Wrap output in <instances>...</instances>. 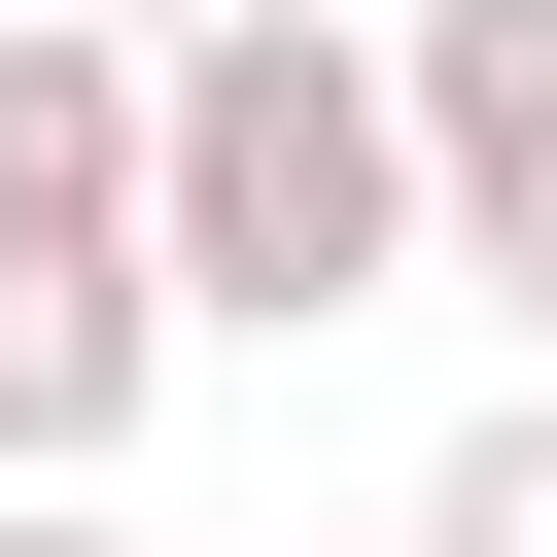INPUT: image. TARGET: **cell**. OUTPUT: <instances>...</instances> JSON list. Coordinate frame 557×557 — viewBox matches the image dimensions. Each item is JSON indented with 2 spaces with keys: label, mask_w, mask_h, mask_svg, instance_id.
Wrapping results in <instances>:
<instances>
[{
  "label": "cell",
  "mask_w": 557,
  "mask_h": 557,
  "mask_svg": "<svg viewBox=\"0 0 557 557\" xmlns=\"http://www.w3.org/2000/svg\"><path fill=\"white\" fill-rule=\"evenodd\" d=\"M139 244H174L209 348H313V313L453 278V209H418V35H348V0H209V35H174V139H139Z\"/></svg>",
  "instance_id": "6da1fadb"
},
{
  "label": "cell",
  "mask_w": 557,
  "mask_h": 557,
  "mask_svg": "<svg viewBox=\"0 0 557 557\" xmlns=\"http://www.w3.org/2000/svg\"><path fill=\"white\" fill-rule=\"evenodd\" d=\"M418 209H453V278L557 348V0H418Z\"/></svg>",
  "instance_id": "3957f363"
},
{
  "label": "cell",
  "mask_w": 557,
  "mask_h": 557,
  "mask_svg": "<svg viewBox=\"0 0 557 557\" xmlns=\"http://www.w3.org/2000/svg\"><path fill=\"white\" fill-rule=\"evenodd\" d=\"M174 348H209L174 244H139V209H35V244H0V487H104V453L174 418Z\"/></svg>",
  "instance_id": "7a4b0ae2"
},
{
  "label": "cell",
  "mask_w": 557,
  "mask_h": 557,
  "mask_svg": "<svg viewBox=\"0 0 557 557\" xmlns=\"http://www.w3.org/2000/svg\"><path fill=\"white\" fill-rule=\"evenodd\" d=\"M418 522H453V557H557V383H522V418H453V487H418Z\"/></svg>",
  "instance_id": "5b68a950"
},
{
  "label": "cell",
  "mask_w": 557,
  "mask_h": 557,
  "mask_svg": "<svg viewBox=\"0 0 557 557\" xmlns=\"http://www.w3.org/2000/svg\"><path fill=\"white\" fill-rule=\"evenodd\" d=\"M0 557H139V522H104V487H35V522H0Z\"/></svg>",
  "instance_id": "8992f818"
},
{
  "label": "cell",
  "mask_w": 557,
  "mask_h": 557,
  "mask_svg": "<svg viewBox=\"0 0 557 557\" xmlns=\"http://www.w3.org/2000/svg\"><path fill=\"white\" fill-rule=\"evenodd\" d=\"M104 35H209V0H104Z\"/></svg>",
  "instance_id": "52a82bcc"
},
{
  "label": "cell",
  "mask_w": 557,
  "mask_h": 557,
  "mask_svg": "<svg viewBox=\"0 0 557 557\" xmlns=\"http://www.w3.org/2000/svg\"><path fill=\"white\" fill-rule=\"evenodd\" d=\"M383 557H453V522H383Z\"/></svg>",
  "instance_id": "ba28073f"
},
{
  "label": "cell",
  "mask_w": 557,
  "mask_h": 557,
  "mask_svg": "<svg viewBox=\"0 0 557 557\" xmlns=\"http://www.w3.org/2000/svg\"><path fill=\"white\" fill-rule=\"evenodd\" d=\"M139 139H174V35L0 0V244H35V209H139Z\"/></svg>",
  "instance_id": "277c9868"
}]
</instances>
